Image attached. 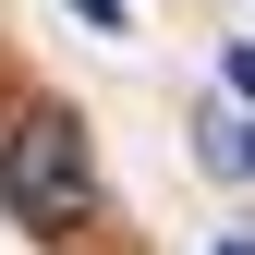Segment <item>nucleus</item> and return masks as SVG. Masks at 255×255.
<instances>
[{
    "label": "nucleus",
    "mask_w": 255,
    "mask_h": 255,
    "mask_svg": "<svg viewBox=\"0 0 255 255\" xmlns=\"http://www.w3.org/2000/svg\"><path fill=\"white\" fill-rule=\"evenodd\" d=\"M0 207L24 219V231H85V219H98V146H85V122L73 110H12L0 122Z\"/></svg>",
    "instance_id": "1"
},
{
    "label": "nucleus",
    "mask_w": 255,
    "mask_h": 255,
    "mask_svg": "<svg viewBox=\"0 0 255 255\" xmlns=\"http://www.w3.org/2000/svg\"><path fill=\"white\" fill-rule=\"evenodd\" d=\"M195 158H207L219 182H255V110H243V98H219V110L195 122Z\"/></svg>",
    "instance_id": "2"
},
{
    "label": "nucleus",
    "mask_w": 255,
    "mask_h": 255,
    "mask_svg": "<svg viewBox=\"0 0 255 255\" xmlns=\"http://www.w3.org/2000/svg\"><path fill=\"white\" fill-rule=\"evenodd\" d=\"M85 24H98V37H122V24H134V0H73Z\"/></svg>",
    "instance_id": "3"
},
{
    "label": "nucleus",
    "mask_w": 255,
    "mask_h": 255,
    "mask_svg": "<svg viewBox=\"0 0 255 255\" xmlns=\"http://www.w3.org/2000/svg\"><path fill=\"white\" fill-rule=\"evenodd\" d=\"M231 98H243V110H255V37H243V49H231Z\"/></svg>",
    "instance_id": "4"
},
{
    "label": "nucleus",
    "mask_w": 255,
    "mask_h": 255,
    "mask_svg": "<svg viewBox=\"0 0 255 255\" xmlns=\"http://www.w3.org/2000/svg\"><path fill=\"white\" fill-rule=\"evenodd\" d=\"M207 255H255V231H219V243H207Z\"/></svg>",
    "instance_id": "5"
}]
</instances>
